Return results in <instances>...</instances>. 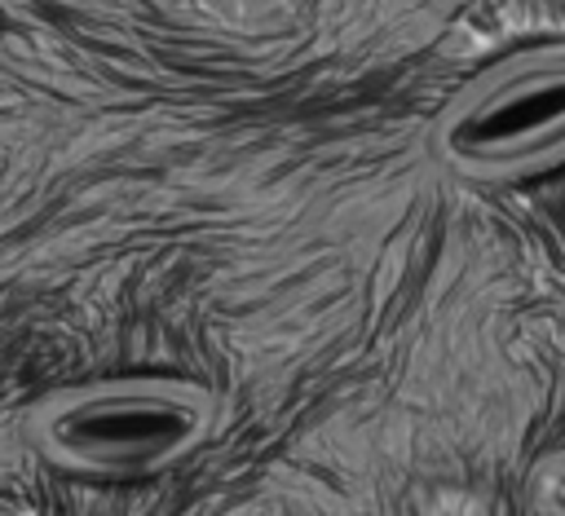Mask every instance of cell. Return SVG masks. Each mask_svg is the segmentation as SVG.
I'll use <instances>...</instances> for the list:
<instances>
[{
  "instance_id": "obj_1",
  "label": "cell",
  "mask_w": 565,
  "mask_h": 516,
  "mask_svg": "<svg viewBox=\"0 0 565 516\" xmlns=\"http://www.w3.org/2000/svg\"><path fill=\"white\" fill-rule=\"evenodd\" d=\"M221 419L207 384L181 375H115L35 397L22 415L26 445L62 472L141 476L194 454Z\"/></svg>"
},
{
  "instance_id": "obj_2",
  "label": "cell",
  "mask_w": 565,
  "mask_h": 516,
  "mask_svg": "<svg viewBox=\"0 0 565 516\" xmlns=\"http://www.w3.org/2000/svg\"><path fill=\"white\" fill-rule=\"evenodd\" d=\"M428 154L468 181H508L565 163V44L499 57L428 123Z\"/></svg>"
},
{
  "instance_id": "obj_3",
  "label": "cell",
  "mask_w": 565,
  "mask_h": 516,
  "mask_svg": "<svg viewBox=\"0 0 565 516\" xmlns=\"http://www.w3.org/2000/svg\"><path fill=\"white\" fill-rule=\"evenodd\" d=\"M530 507L565 516V450H552L530 472Z\"/></svg>"
}]
</instances>
